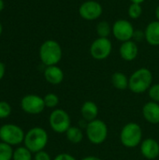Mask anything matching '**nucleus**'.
Segmentation results:
<instances>
[{"label":"nucleus","instance_id":"nucleus-1","mask_svg":"<svg viewBox=\"0 0 159 160\" xmlns=\"http://www.w3.org/2000/svg\"><path fill=\"white\" fill-rule=\"evenodd\" d=\"M38 54L40 61L46 67L56 66L62 59L63 51L56 40L48 39L40 45Z\"/></svg>","mask_w":159,"mask_h":160},{"label":"nucleus","instance_id":"nucleus-2","mask_svg":"<svg viewBox=\"0 0 159 160\" xmlns=\"http://www.w3.org/2000/svg\"><path fill=\"white\" fill-rule=\"evenodd\" d=\"M153 74L150 69L141 68L134 71L129 77L128 88L135 94H142L153 85Z\"/></svg>","mask_w":159,"mask_h":160},{"label":"nucleus","instance_id":"nucleus-3","mask_svg":"<svg viewBox=\"0 0 159 160\" xmlns=\"http://www.w3.org/2000/svg\"><path fill=\"white\" fill-rule=\"evenodd\" d=\"M48 133L47 131L39 127L30 128L24 136L23 143L24 146L32 153H37L44 150L48 143Z\"/></svg>","mask_w":159,"mask_h":160},{"label":"nucleus","instance_id":"nucleus-4","mask_svg":"<svg viewBox=\"0 0 159 160\" xmlns=\"http://www.w3.org/2000/svg\"><path fill=\"white\" fill-rule=\"evenodd\" d=\"M121 143L127 148H135L142 142V129L134 122L125 125L120 132Z\"/></svg>","mask_w":159,"mask_h":160},{"label":"nucleus","instance_id":"nucleus-5","mask_svg":"<svg viewBox=\"0 0 159 160\" xmlns=\"http://www.w3.org/2000/svg\"><path fill=\"white\" fill-rule=\"evenodd\" d=\"M85 132L88 141L93 144L98 145L106 141L108 137V127L104 121L96 119L87 123Z\"/></svg>","mask_w":159,"mask_h":160},{"label":"nucleus","instance_id":"nucleus-6","mask_svg":"<svg viewBox=\"0 0 159 160\" xmlns=\"http://www.w3.org/2000/svg\"><path fill=\"white\" fill-rule=\"evenodd\" d=\"M25 133L22 128L14 124H5L0 127V141L11 146L23 142Z\"/></svg>","mask_w":159,"mask_h":160},{"label":"nucleus","instance_id":"nucleus-7","mask_svg":"<svg viewBox=\"0 0 159 160\" xmlns=\"http://www.w3.org/2000/svg\"><path fill=\"white\" fill-rule=\"evenodd\" d=\"M49 124L54 132L59 134L66 133L71 127L70 116L66 111L62 109H55L50 114Z\"/></svg>","mask_w":159,"mask_h":160},{"label":"nucleus","instance_id":"nucleus-8","mask_svg":"<svg viewBox=\"0 0 159 160\" xmlns=\"http://www.w3.org/2000/svg\"><path fill=\"white\" fill-rule=\"evenodd\" d=\"M135 30L133 24L127 19H118L112 26V34L121 43L131 40Z\"/></svg>","mask_w":159,"mask_h":160},{"label":"nucleus","instance_id":"nucleus-9","mask_svg":"<svg viewBox=\"0 0 159 160\" xmlns=\"http://www.w3.org/2000/svg\"><path fill=\"white\" fill-rule=\"evenodd\" d=\"M112 51V43L109 38H97L90 46V54L96 60L107 59Z\"/></svg>","mask_w":159,"mask_h":160},{"label":"nucleus","instance_id":"nucleus-10","mask_svg":"<svg viewBox=\"0 0 159 160\" xmlns=\"http://www.w3.org/2000/svg\"><path fill=\"white\" fill-rule=\"evenodd\" d=\"M103 13L102 5L96 0H86L79 7V15L85 21H96Z\"/></svg>","mask_w":159,"mask_h":160},{"label":"nucleus","instance_id":"nucleus-11","mask_svg":"<svg viewBox=\"0 0 159 160\" xmlns=\"http://www.w3.org/2000/svg\"><path fill=\"white\" fill-rule=\"evenodd\" d=\"M21 108L24 112L35 115V114L41 113L46 107H45L43 98L37 95L29 94V95L24 96L22 98Z\"/></svg>","mask_w":159,"mask_h":160},{"label":"nucleus","instance_id":"nucleus-12","mask_svg":"<svg viewBox=\"0 0 159 160\" xmlns=\"http://www.w3.org/2000/svg\"><path fill=\"white\" fill-rule=\"evenodd\" d=\"M119 53L123 60L127 62L134 61L139 54V47L137 42L133 39L122 42L119 48Z\"/></svg>","mask_w":159,"mask_h":160},{"label":"nucleus","instance_id":"nucleus-13","mask_svg":"<svg viewBox=\"0 0 159 160\" xmlns=\"http://www.w3.org/2000/svg\"><path fill=\"white\" fill-rule=\"evenodd\" d=\"M142 155L149 160L157 158L159 157V143L157 141L152 138L145 139L141 143Z\"/></svg>","mask_w":159,"mask_h":160},{"label":"nucleus","instance_id":"nucleus-14","mask_svg":"<svg viewBox=\"0 0 159 160\" xmlns=\"http://www.w3.org/2000/svg\"><path fill=\"white\" fill-rule=\"evenodd\" d=\"M142 114L148 123L152 125L159 124V103L155 101L147 102L142 108Z\"/></svg>","mask_w":159,"mask_h":160},{"label":"nucleus","instance_id":"nucleus-15","mask_svg":"<svg viewBox=\"0 0 159 160\" xmlns=\"http://www.w3.org/2000/svg\"><path fill=\"white\" fill-rule=\"evenodd\" d=\"M144 35H145V41L154 47L159 46V22L158 21H153L150 22L145 29H144Z\"/></svg>","mask_w":159,"mask_h":160},{"label":"nucleus","instance_id":"nucleus-16","mask_svg":"<svg viewBox=\"0 0 159 160\" xmlns=\"http://www.w3.org/2000/svg\"><path fill=\"white\" fill-rule=\"evenodd\" d=\"M64 77H65L64 71L57 65L56 66L46 67V68L44 70V78H45V80L49 83H51L52 85L60 84L63 82Z\"/></svg>","mask_w":159,"mask_h":160},{"label":"nucleus","instance_id":"nucleus-17","mask_svg":"<svg viewBox=\"0 0 159 160\" xmlns=\"http://www.w3.org/2000/svg\"><path fill=\"white\" fill-rule=\"evenodd\" d=\"M81 114L86 122L96 120L98 115V107L94 101L87 100L82 105Z\"/></svg>","mask_w":159,"mask_h":160},{"label":"nucleus","instance_id":"nucleus-18","mask_svg":"<svg viewBox=\"0 0 159 160\" xmlns=\"http://www.w3.org/2000/svg\"><path fill=\"white\" fill-rule=\"evenodd\" d=\"M128 82L129 78H127V76L123 72L117 71L112 75V83L113 87L118 90H126L128 88Z\"/></svg>","mask_w":159,"mask_h":160},{"label":"nucleus","instance_id":"nucleus-19","mask_svg":"<svg viewBox=\"0 0 159 160\" xmlns=\"http://www.w3.org/2000/svg\"><path fill=\"white\" fill-rule=\"evenodd\" d=\"M66 136H67V141L74 144L80 143L83 139L82 130L77 127H70L66 132Z\"/></svg>","mask_w":159,"mask_h":160},{"label":"nucleus","instance_id":"nucleus-20","mask_svg":"<svg viewBox=\"0 0 159 160\" xmlns=\"http://www.w3.org/2000/svg\"><path fill=\"white\" fill-rule=\"evenodd\" d=\"M96 32L98 38H109L112 34V26L106 21H101L97 22L96 26Z\"/></svg>","mask_w":159,"mask_h":160},{"label":"nucleus","instance_id":"nucleus-21","mask_svg":"<svg viewBox=\"0 0 159 160\" xmlns=\"http://www.w3.org/2000/svg\"><path fill=\"white\" fill-rule=\"evenodd\" d=\"M32 152L29 151L25 146L17 147L13 152L12 160H32Z\"/></svg>","mask_w":159,"mask_h":160},{"label":"nucleus","instance_id":"nucleus-22","mask_svg":"<svg viewBox=\"0 0 159 160\" xmlns=\"http://www.w3.org/2000/svg\"><path fill=\"white\" fill-rule=\"evenodd\" d=\"M13 152L11 145L0 142V160H12Z\"/></svg>","mask_w":159,"mask_h":160},{"label":"nucleus","instance_id":"nucleus-23","mask_svg":"<svg viewBox=\"0 0 159 160\" xmlns=\"http://www.w3.org/2000/svg\"><path fill=\"white\" fill-rule=\"evenodd\" d=\"M143 12V8L141 4H136V3H131L127 8V13L130 19L132 20H137L139 19Z\"/></svg>","mask_w":159,"mask_h":160},{"label":"nucleus","instance_id":"nucleus-24","mask_svg":"<svg viewBox=\"0 0 159 160\" xmlns=\"http://www.w3.org/2000/svg\"><path fill=\"white\" fill-rule=\"evenodd\" d=\"M43 99H44V103H45V107L46 108L53 109V108H55L59 104V98L57 97V95H55L53 93L47 94L43 98Z\"/></svg>","mask_w":159,"mask_h":160},{"label":"nucleus","instance_id":"nucleus-25","mask_svg":"<svg viewBox=\"0 0 159 160\" xmlns=\"http://www.w3.org/2000/svg\"><path fill=\"white\" fill-rule=\"evenodd\" d=\"M11 106L7 101H0V119H6L11 114Z\"/></svg>","mask_w":159,"mask_h":160},{"label":"nucleus","instance_id":"nucleus-26","mask_svg":"<svg viewBox=\"0 0 159 160\" xmlns=\"http://www.w3.org/2000/svg\"><path fill=\"white\" fill-rule=\"evenodd\" d=\"M148 95L152 101L159 103V83L153 84L148 90Z\"/></svg>","mask_w":159,"mask_h":160},{"label":"nucleus","instance_id":"nucleus-27","mask_svg":"<svg viewBox=\"0 0 159 160\" xmlns=\"http://www.w3.org/2000/svg\"><path fill=\"white\" fill-rule=\"evenodd\" d=\"M135 42H142V40H145V35H144V31L140 30V29H136L133 35V38H132Z\"/></svg>","mask_w":159,"mask_h":160},{"label":"nucleus","instance_id":"nucleus-28","mask_svg":"<svg viewBox=\"0 0 159 160\" xmlns=\"http://www.w3.org/2000/svg\"><path fill=\"white\" fill-rule=\"evenodd\" d=\"M34 160H52V158L46 151L42 150L35 154Z\"/></svg>","mask_w":159,"mask_h":160},{"label":"nucleus","instance_id":"nucleus-29","mask_svg":"<svg viewBox=\"0 0 159 160\" xmlns=\"http://www.w3.org/2000/svg\"><path fill=\"white\" fill-rule=\"evenodd\" d=\"M53 160H77L73 156L67 154V153H61L59 155H57Z\"/></svg>","mask_w":159,"mask_h":160},{"label":"nucleus","instance_id":"nucleus-30","mask_svg":"<svg viewBox=\"0 0 159 160\" xmlns=\"http://www.w3.org/2000/svg\"><path fill=\"white\" fill-rule=\"evenodd\" d=\"M5 72H6V68L5 65L0 61V81L3 79V77L5 76Z\"/></svg>","mask_w":159,"mask_h":160},{"label":"nucleus","instance_id":"nucleus-31","mask_svg":"<svg viewBox=\"0 0 159 160\" xmlns=\"http://www.w3.org/2000/svg\"><path fill=\"white\" fill-rule=\"evenodd\" d=\"M81 160H102L101 158H97V157H95V156H89V157H85L83 158Z\"/></svg>","mask_w":159,"mask_h":160},{"label":"nucleus","instance_id":"nucleus-32","mask_svg":"<svg viewBox=\"0 0 159 160\" xmlns=\"http://www.w3.org/2000/svg\"><path fill=\"white\" fill-rule=\"evenodd\" d=\"M155 15H156V18H157V21L159 22V5L156 8V10H155Z\"/></svg>","mask_w":159,"mask_h":160},{"label":"nucleus","instance_id":"nucleus-33","mask_svg":"<svg viewBox=\"0 0 159 160\" xmlns=\"http://www.w3.org/2000/svg\"><path fill=\"white\" fill-rule=\"evenodd\" d=\"M131 3H136V4H142V3H144L146 0H129Z\"/></svg>","mask_w":159,"mask_h":160},{"label":"nucleus","instance_id":"nucleus-34","mask_svg":"<svg viewBox=\"0 0 159 160\" xmlns=\"http://www.w3.org/2000/svg\"><path fill=\"white\" fill-rule=\"evenodd\" d=\"M4 7H5V3L3 0H0V11H2L4 9Z\"/></svg>","mask_w":159,"mask_h":160},{"label":"nucleus","instance_id":"nucleus-35","mask_svg":"<svg viewBox=\"0 0 159 160\" xmlns=\"http://www.w3.org/2000/svg\"><path fill=\"white\" fill-rule=\"evenodd\" d=\"M2 31H3V26H2V24H1V22H0V36H1V34H2Z\"/></svg>","mask_w":159,"mask_h":160}]
</instances>
